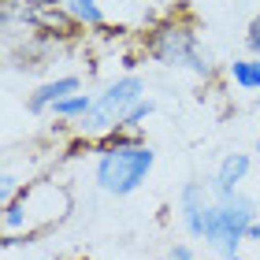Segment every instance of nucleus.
Here are the masks:
<instances>
[{
  "label": "nucleus",
  "mask_w": 260,
  "mask_h": 260,
  "mask_svg": "<svg viewBox=\"0 0 260 260\" xmlns=\"http://www.w3.org/2000/svg\"><path fill=\"white\" fill-rule=\"evenodd\" d=\"M179 208H182V227L190 238H205L212 227V212H216V193L205 182H186L179 193Z\"/></svg>",
  "instance_id": "6"
},
{
  "label": "nucleus",
  "mask_w": 260,
  "mask_h": 260,
  "mask_svg": "<svg viewBox=\"0 0 260 260\" xmlns=\"http://www.w3.org/2000/svg\"><path fill=\"white\" fill-rule=\"evenodd\" d=\"M145 101V78L141 75H123L115 78L108 89L101 93L97 101H93L89 115L82 123H75L78 138H86V145H101V141H108L112 134H119L126 126V115L138 108V104Z\"/></svg>",
  "instance_id": "3"
},
{
  "label": "nucleus",
  "mask_w": 260,
  "mask_h": 260,
  "mask_svg": "<svg viewBox=\"0 0 260 260\" xmlns=\"http://www.w3.org/2000/svg\"><path fill=\"white\" fill-rule=\"evenodd\" d=\"M71 93H82V78L78 75H60V78H52V82H45V86H38L26 97V112H52L56 104H60L63 97H71Z\"/></svg>",
  "instance_id": "7"
},
{
  "label": "nucleus",
  "mask_w": 260,
  "mask_h": 260,
  "mask_svg": "<svg viewBox=\"0 0 260 260\" xmlns=\"http://www.w3.org/2000/svg\"><path fill=\"white\" fill-rule=\"evenodd\" d=\"M256 223V205L249 197L234 193L216 201V212H212V227L205 234V242L216 249L223 260H242V245H245V231Z\"/></svg>",
  "instance_id": "5"
},
{
  "label": "nucleus",
  "mask_w": 260,
  "mask_h": 260,
  "mask_svg": "<svg viewBox=\"0 0 260 260\" xmlns=\"http://www.w3.org/2000/svg\"><path fill=\"white\" fill-rule=\"evenodd\" d=\"M67 212H71V193H67V186L49 182V179L26 182V186L19 190V197L4 205V216H0L4 242H0V245H4V249H11V245L19 242V234H22V242L38 238L41 231H49V227H56V223H63Z\"/></svg>",
  "instance_id": "1"
},
{
  "label": "nucleus",
  "mask_w": 260,
  "mask_h": 260,
  "mask_svg": "<svg viewBox=\"0 0 260 260\" xmlns=\"http://www.w3.org/2000/svg\"><path fill=\"white\" fill-rule=\"evenodd\" d=\"M19 190H22V186H19V179H15V171H4V175H0V208H4L8 201H15Z\"/></svg>",
  "instance_id": "11"
},
{
  "label": "nucleus",
  "mask_w": 260,
  "mask_h": 260,
  "mask_svg": "<svg viewBox=\"0 0 260 260\" xmlns=\"http://www.w3.org/2000/svg\"><path fill=\"white\" fill-rule=\"evenodd\" d=\"M227 78L238 89H253L260 93V56H249V60H234L227 63Z\"/></svg>",
  "instance_id": "9"
},
{
  "label": "nucleus",
  "mask_w": 260,
  "mask_h": 260,
  "mask_svg": "<svg viewBox=\"0 0 260 260\" xmlns=\"http://www.w3.org/2000/svg\"><path fill=\"white\" fill-rule=\"evenodd\" d=\"M168 260H193V249H190V245H171Z\"/></svg>",
  "instance_id": "13"
},
{
  "label": "nucleus",
  "mask_w": 260,
  "mask_h": 260,
  "mask_svg": "<svg viewBox=\"0 0 260 260\" xmlns=\"http://www.w3.org/2000/svg\"><path fill=\"white\" fill-rule=\"evenodd\" d=\"M149 56L164 67H182L197 78H208L212 75V63L208 56L201 52V38L190 22H179V19H168L160 26L149 30Z\"/></svg>",
  "instance_id": "4"
},
{
  "label": "nucleus",
  "mask_w": 260,
  "mask_h": 260,
  "mask_svg": "<svg viewBox=\"0 0 260 260\" xmlns=\"http://www.w3.org/2000/svg\"><path fill=\"white\" fill-rule=\"evenodd\" d=\"M245 45H249V52L260 56V15L249 22V34H245Z\"/></svg>",
  "instance_id": "12"
},
{
  "label": "nucleus",
  "mask_w": 260,
  "mask_h": 260,
  "mask_svg": "<svg viewBox=\"0 0 260 260\" xmlns=\"http://www.w3.org/2000/svg\"><path fill=\"white\" fill-rule=\"evenodd\" d=\"M156 152L138 141H101L97 145V168L93 179L108 197H130L141 182L149 179Z\"/></svg>",
  "instance_id": "2"
},
{
  "label": "nucleus",
  "mask_w": 260,
  "mask_h": 260,
  "mask_svg": "<svg viewBox=\"0 0 260 260\" xmlns=\"http://www.w3.org/2000/svg\"><path fill=\"white\" fill-rule=\"evenodd\" d=\"M253 152H256V156H260V138H256V149H253Z\"/></svg>",
  "instance_id": "15"
},
{
  "label": "nucleus",
  "mask_w": 260,
  "mask_h": 260,
  "mask_svg": "<svg viewBox=\"0 0 260 260\" xmlns=\"http://www.w3.org/2000/svg\"><path fill=\"white\" fill-rule=\"evenodd\" d=\"M245 242H256V245H260V219L253 223V227H249V231H245Z\"/></svg>",
  "instance_id": "14"
},
{
  "label": "nucleus",
  "mask_w": 260,
  "mask_h": 260,
  "mask_svg": "<svg viewBox=\"0 0 260 260\" xmlns=\"http://www.w3.org/2000/svg\"><path fill=\"white\" fill-rule=\"evenodd\" d=\"M93 101H97V97H89V93H71V97H63V101L52 108V115H56V119H63V123H71V126H75V123H82V119L89 115Z\"/></svg>",
  "instance_id": "10"
},
{
  "label": "nucleus",
  "mask_w": 260,
  "mask_h": 260,
  "mask_svg": "<svg viewBox=\"0 0 260 260\" xmlns=\"http://www.w3.org/2000/svg\"><path fill=\"white\" fill-rule=\"evenodd\" d=\"M249 164L253 160L245 156V152H227V156L219 160V171H216V179H212V193H216V201L238 193V182H245Z\"/></svg>",
  "instance_id": "8"
}]
</instances>
